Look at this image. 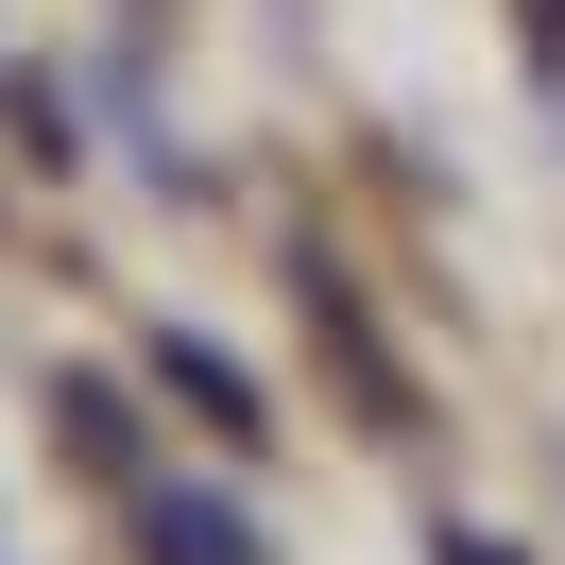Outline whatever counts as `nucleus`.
I'll return each instance as SVG.
<instances>
[{
	"mask_svg": "<svg viewBox=\"0 0 565 565\" xmlns=\"http://www.w3.org/2000/svg\"><path fill=\"white\" fill-rule=\"evenodd\" d=\"M154 548H172V565H257L241 514H206V497H154Z\"/></svg>",
	"mask_w": 565,
	"mask_h": 565,
	"instance_id": "f257e3e1",
	"label": "nucleus"
}]
</instances>
